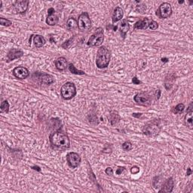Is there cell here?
Segmentation results:
<instances>
[{
  "instance_id": "1",
  "label": "cell",
  "mask_w": 193,
  "mask_h": 193,
  "mask_svg": "<svg viewBox=\"0 0 193 193\" xmlns=\"http://www.w3.org/2000/svg\"><path fill=\"white\" fill-rule=\"evenodd\" d=\"M50 141L54 147L61 149H68L70 145V141L68 136L60 131L53 133L50 136Z\"/></svg>"
},
{
  "instance_id": "2",
  "label": "cell",
  "mask_w": 193,
  "mask_h": 193,
  "mask_svg": "<svg viewBox=\"0 0 193 193\" xmlns=\"http://www.w3.org/2000/svg\"><path fill=\"white\" fill-rule=\"evenodd\" d=\"M110 61V52L106 47H100L97 51L96 64L100 69H104L108 67Z\"/></svg>"
},
{
  "instance_id": "3",
  "label": "cell",
  "mask_w": 193,
  "mask_h": 193,
  "mask_svg": "<svg viewBox=\"0 0 193 193\" xmlns=\"http://www.w3.org/2000/svg\"><path fill=\"white\" fill-rule=\"evenodd\" d=\"M61 92L63 99L70 100L76 94V86L72 82H67L62 86Z\"/></svg>"
},
{
  "instance_id": "4",
  "label": "cell",
  "mask_w": 193,
  "mask_h": 193,
  "mask_svg": "<svg viewBox=\"0 0 193 193\" xmlns=\"http://www.w3.org/2000/svg\"><path fill=\"white\" fill-rule=\"evenodd\" d=\"M161 131V127L157 121H153L150 123H148L144 126L143 132L144 134L148 136L157 135Z\"/></svg>"
},
{
  "instance_id": "5",
  "label": "cell",
  "mask_w": 193,
  "mask_h": 193,
  "mask_svg": "<svg viewBox=\"0 0 193 193\" xmlns=\"http://www.w3.org/2000/svg\"><path fill=\"white\" fill-rule=\"evenodd\" d=\"M78 27L81 31H87L91 29V21L87 12L82 13L81 15L78 17Z\"/></svg>"
},
{
  "instance_id": "6",
  "label": "cell",
  "mask_w": 193,
  "mask_h": 193,
  "mask_svg": "<svg viewBox=\"0 0 193 193\" xmlns=\"http://www.w3.org/2000/svg\"><path fill=\"white\" fill-rule=\"evenodd\" d=\"M104 35L103 32L101 31L100 29H99L94 34H93L90 37L88 42V46L91 47H97L100 46L102 45L103 42H104Z\"/></svg>"
},
{
  "instance_id": "7",
  "label": "cell",
  "mask_w": 193,
  "mask_h": 193,
  "mask_svg": "<svg viewBox=\"0 0 193 193\" xmlns=\"http://www.w3.org/2000/svg\"><path fill=\"white\" fill-rule=\"evenodd\" d=\"M134 99L137 104L141 105V106H149L151 104V97L147 93L142 92L137 94L135 95Z\"/></svg>"
},
{
  "instance_id": "8",
  "label": "cell",
  "mask_w": 193,
  "mask_h": 193,
  "mask_svg": "<svg viewBox=\"0 0 193 193\" xmlns=\"http://www.w3.org/2000/svg\"><path fill=\"white\" fill-rule=\"evenodd\" d=\"M67 160L71 168H76L81 163V157L76 153H70L67 155Z\"/></svg>"
},
{
  "instance_id": "9",
  "label": "cell",
  "mask_w": 193,
  "mask_h": 193,
  "mask_svg": "<svg viewBox=\"0 0 193 193\" xmlns=\"http://www.w3.org/2000/svg\"><path fill=\"white\" fill-rule=\"evenodd\" d=\"M158 13L160 18H168V17H170L172 14L171 5L168 3H162V4L159 6Z\"/></svg>"
},
{
  "instance_id": "10",
  "label": "cell",
  "mask_w": 193,
  "mask_h": 193,
  "mask_svg": "<svg viewBox=\"0 0 193 193\" xmlns=\"http://www.w3.org/2000/svg\"><path fill=\"white\" fill-rule=\"evenodd\" d=\"M29 1L28 0H18L14 3V7L15 11L19 14H24L27 11Z\"/></svg>"
},
{
  "instance_id": "11",
  "label": "cell",
  "mask_w": 193,
  "mask_h": 193,
  "mask_svg": "<svg viewBox=\"0 0 193 193\" xmlns=\"http://www.w3.org/2000/svg\"><path fill=\"white\" fill-rule=\"evenodd\" d=\"M13 74L17 78L19 79H24L27 78L29 76V72L27 68L23 67H18L14 69L13 70Z\"/></svg>"
},
{
  "instance_id": "12",
  "label": "cell",
  "mask_w": 193,
  "mask_h": 193,
  "mask_svg": "<svg viewBox=\"0 0 193 193\" xmlns=\"http://www.w3.org/2000/svg\"><path fill=\"white\" fill-rule=\"evenodd\" d=\"M153 20L149 19V18H144L143 20H139L134 25V29H146L148 27H149L152 22Z\"/></svg>"
},
{
  "instance_id": "13",
  "label": "cell",
  "mask_w": 193,
  "mask_h": 193,
  "mask_svg": "<svg viewBox=\"0 0 193 193\" xmlns=\"http://www.w3.org/2000/svg\"><path fill=\"white\" fill-rule=\"evenodd\" d=\"M23 54H24V52L22 51L21 50L12 48V49H11L10 51H9V52L8 53V55H7L8 61H14V59H17V58H19L20 57H22Z\"/></svg>"
},
{
  "instance_id": "14",
  "label": "cell",
  "mask_w": 193,
  "mask_h": 193,
  "mask_svg": "<svg viewBox=\"0 0 193 193\" xmlns=\"http://www.w3.org/2000/svg\"><path fill=\"white\" fill-rule=\"evenodd\" d=\"M39 76L38 78L40 79V81L42 83L46 84V85H51L54 82V77L51 75L46 74V73H38L37 74Z\"/></svg>"
},
{
  "instance_id": "15",
  "label": "cell",
  "mask_w": 193,
  "mask_h": 193,
  "mask_svg": "<svg viewBox=\"0 0 193 193\" xmlns=\"http://www.w3.org/2000/svg\"><path fill=\"white\" fill-rule=\"evenodd\" d=\"M55 66L57 67V70H64L68 67V63H67L66 58L59 57L55 61Z\"/></svg>"
},
{
  "instance_id": "16",
  "label": "cell",
  "mask_w": 193,
  "mask_h": 193,
  "mask_svg": "<svg viewBox=\"0 0 193 193\" xmlns=\"http://www.w3.org/2000/svg\"><path fill=\"white\" fill-rule=\"evenodd\" d=\"M124 12L122 8L120 7H117L114 10L113 14H112V23H115V22L119 21L123 18Z\"/></svg>"
},
{
  "instance_id": "17",
  "label": "cell",
  "mask_w": 193,
  "mask_h": 193,
  "mask_svg": "<svg viewBox=\"0 0 193 193\" xmlns=\"http://www.w3.org/2000/svg\"><path fill=\"white\" fill-rule=\"evenodd\" d=\"M173 189H174V180L173 178L170 177L166 181V183H164V186H163V189L162 190H160V192H171Z\"/></svg>"
},
{
  "instance_id": "18",
  "label": "cell",
  "mask_w": 193,
  "mask_h": 193,
  "mask_svg": "<svg viewBox=\"0 0 193 193\" xmlns=\"http://www.w3.org/2000/svg\"><path fill=\"white\" fill-rule=\"evenodd\" d=\"M193 111H187L186 115L185 116V125H186L189 128H193Z\"/></svg>"
},
{
  "instance_id": "19",
  "label": "cell",
  "mask_w": 193,
  "mask_h": 193,
  "mask_svg": "<svg viewBox=\"0 0 193 193\" xmlns=\"http://www.w3.org/2000/svg\"><path fill=\"white\" fill-rule=\"evenodd\" d=\"M129 29H130V25H129L127 20H123L122 21H121V25H120V33H121L123 38L125 37V35H126V33L128 32Z\"/></svg>"
},
{
  "instance_id": "20",
  "label": "cell",
  "mask_w": 193,
  "mask_h": 193,
  "mask_svg": "<svg viewBox=\"0 0 193 193\" xmlns=\"http://www.w3.org/2000/svg\"><path fill=\"white\" fill-rule=\"evenodd\" d=\"M33 42L35 47L37 48H41L46 44V39H44V37H42L40 35H36L33 37Z\"/></svg>"
},
{
  "instance_id": "21",
  "label": "cell",
  "mask_w": 193,
  "mask_h": 193,
  "mask_svg": "<svg viewBox=\"0 0 193 193\" xmlns=\"http://www.w3.org/2000/svg\"><path fill=\"white\" fill-rule=\"evenodd\" d=\"M67 29L70 30L76 29V27H78V20H76L74 18H69L67 22Z\"/></svg>"
},
{
  "instance_id": "22",
  "label": "cell",
  "mask_w": 193,
  "mask_h": 193,
  "mask_svg": "<svg viewBox=\"0 0 193 193\" xmlns=\"http://www.w3.org/2000/svg\"><path fill=\"white\" fill-rule=\"evenodd\" d=\"M58 22V17L55 14H49L46 19V23L50 26H54Z\"/></svg>"
},
{
  "instance_id": "23",
  "label": "cell",
  "mask_w": 193,
  "mask_h": 193,
  "mask_svg": "<svg viewBox=\"0 0 193 193\" xmlns=\"http://www.w3.org/2000/svg\"><path fill=\"white\" fill-rule=\"evenodd\" d=\"M119 120H120V116L117 112H111V114H110V121L112 125H115V124H117L118 122H119Z\"/></svg>"
},
{
  "instance_id": "24",
  "label": "cell",
  "mask_w": 193,
  "mask_h": 193,
  "mask_svg": "<svg viewBox=\"0 0 193 193\" xmlns=\"http://www.w3.org/2000/svg\"><path fill=\"white\" fill-rule=\"evenodd\" d=\"M185 106L183 104H179L177 106H176L175 107L173 108L172 110V112L175 114H180L181 112H183V110H184Z\"/></svg>"
},
{
  "instance_id": "25",
  "label": "cell",
  "mask_w": 193,
  "mask_h": 193,
  "mask_svg": "<svg viewBox=\"0 0 193 193\" xmlns=\"http://www.w3.org/2000/svg\"><path fill=\"white\" fill-rule=\"evenodd\" d=\"M69 70H70V72L73 74H77V75H84V74H85V72H84L83 71L78 70L77 69H76V67H74L73 64H70V66H69Z\"/></svg>"
},
{
  "instance_id": "26",
  "label": "cell",
  "mask_w": 193,
  "mask_h": 193,
  "mask_svg": "<svg viewBox=\"0 0 193 193\" xmlns=\"http://www.w3.org/2000/svg\"><path fill=\"white\" fill-rule=\"evenodd\" d=\"M0 110H1L2 112H8L9 110V104L8 103V101L5 100L1 104V107H0Z\"/></svg>"
},
{
  "instance_id": "27",
  "label": "cell",
  "mask_w": 193,
  "mask_h": 193,
  "mask_svg": "<svg viewBox=\"0 0 193 193\" xmlns=\"http://www.w3.org/2000/svg\"><path fill=\"white\" fill-rule=\"evenodd\" d=\"M132 148H133L132 143H131V142H129V141L125 142V143L122 144V149H124V150H125V151L131 150Z\"/></svg>"
},
{
  "instance_id": "28",
  "label": "cell",
  "mask_w": 193,
  "mask_h": 193,
  "mask_svg": "<svg viewBox=\"0 0 193 193\" xmlns=\"http://www.w3.org/2000/svg\"><path fill=\"white\" fill-rule=\"evenodd\" d=\"M0 24H1L2 26H5V27H8V26H11L12 24V21H10L9 20L5 19L3 18H0Z\"/></svg>"
},
{
  "instance_id": "29",
  "label": "cell",
  "mask_w": 193,
  "mask_h": 193,
  "mask_svg": "<svg viewBox=\"0 0 193 193\" xmlns=\"http://www.w3.org/2000/svg\"><path fill=\"white\" fill-rule=\"evenodd\" d=\"M158 27V24L157 22L154 21V20H153V22H152L150 26H149V29H151L152 30H155V29H157V28Z\"/></svg>"
},
{
  "instance_id": "30",
  "label": "cell",
  "mask_w": 193,
  "mask_h": 193,
  "mask_svg": "<svg viewBox=\"0 0 193 193\" xmlns=\"http://www.w3.org/2000/svg\"><path fill=\"white\" fill-rule=\"evenodd\" d=\"M139 171H140V168L137 166L133 167L131 169V173L134 174H137Z\"/></svg>"
},
{
  "instance_id": "31",
  "label": "cell",
  "mask_w": 193,
  "mask_h": 193,
  "mask_svg": "<svg viewBox=\"0 0 193 193\" xmlns=\"http://www.w3.org/2000/svg\"><path fill=\"white\" fill-rule=\"evenodd\" d=\"M106 174H108V175H112L113 174V170H112V169L111 168H107L106 169Z\"/></svg>"
},
{
  "instance_id": "32",
  "label": "cell",
  "mask_w": 193,
  "mask_h": 193,
  "mask_svg": "<svg viewBox=\"0 0 193 193\" xmlns=\"http://www.w3.org/2000/svg\"><path fill=\"white\" fill-rule=\"evenodd\" d=\"M124 170H125V168H123V167H119V168L117 169V170H116V174L119 175V174L122 173Z\"/></svg>"
},
{
  "instance_id": "33",
  "label": "cell",
  "mask_w": 193,
  "mask_h": 193,
  "mask_svg": "<svg viewBox=\"0 0 193 193\" xmlns=\"http://www.w3.org/2000/svg\"><path fill=\"white\" fill-rule=\"evenodd\" d=\"M132 82H133V83L135 84V85H139V84L141 83V82L139 81V80L137 79V77H134V78H133Z\"/></svg>"
},
{
  "instance_id": "34",
  "label": "cell",
  "mask_w": 193,
  "mask_h": 193,
  "mask_svg": "<svg viewBox=\"0 0 193 193\" xmlns=\"http://www.w3.org/2000/svg\"><path fill=\"white\" fill-rule=\"evenodd\" d=\"M48 15H49V14H54V12H54V9L53 8H51L48 9Z\"/></svg>"
},
{
  "instance_id": "35",
  "label": "cell",
  "mask_w": 193,
  "mask_h": 193,
  "mask_svg": "<svg viewBox=\"0 0 193 193\" xmlns=\"http://www.w3.org/2000/svg\"><path fill=\"white\" fill-rule=\"evenodd\" d=\"M32 169H33V170H37V171H41L40 168H39V167H38V166L32 167Z\"/></svg>"
},
{
  "instance_id": "36",
  "label": "cell",
  "mask_w": 193,
  "mask_h": 193,
  "mask_svg": "<svg viewBox=\"0 0 193 193\" xmlns=\"http://www.w3.org/2000/svg\"><path fill=\"white\" fill-rule=\"evenodd\" d=\"M187 170H188V171H187V176H189V175H190L191 174H192V170H191V169L190 168H188V169H187Z\"/></svg>"
},
{
  "instance_id": "37",
  "label": "cell",
  "mask_w": 193,
  "mask_h": 193,
  "mask_svg": "<svg viewBox=\"0 0 193 193\" xmlns=\"http://www.w3.org/2000/svg\"><path fill=\"white\" fill-rule=\"evenodd\" d=\"M162 62H164V63H166V62L168 61V59H167V58H162Z\"/></svg>"
}]
</instances>
